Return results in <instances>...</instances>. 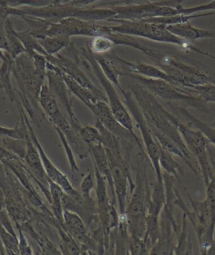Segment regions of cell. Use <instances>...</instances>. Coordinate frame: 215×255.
Segmentation results:
<instances>
[{"mask_svg":"<svg viewBox=\"0 0 215 255\" xmlns=\"http://www.w3.org/2000/svg\"><path fill=\"white\" fill-rule=\"evenodd\" d=\"M129 89L142 110L149 127L155 128V130H159L160 132L168 136L169 138L174 141V143L179 147L185 156L191 171L197 177H199L196 168L192 163V154L186 147L177 126L172 122L171 117L172 113L158 101L153 93L150 92V90H147L146 88L142 86V84H140L137 81L129 85Z\"/></svg>","mask_w":215,"mask_h":255,"instance_id":"obj_1","label":"cell"},{"mask_svg":"<svg viewBox=\"0 0 215 255\" xmlns=\"http://www.w3.org/2000/svg\"><path fill=\"white\" fill-rule=\"evenodd\" d=\"M12 74L16 79L19 86L18 94L20 103L34 124L40 126L42 117H45L39 103L41 88L47 78L39 74L32 59L26 53L20 55L14 60L12 67Z\"/></svg>","mask_w":215,"mask_h":255,"instance_id":"obj_2","label":"cell"},{"mask_svg":"<svg viewBox=\"0 0 215 255\" xmlns=\"http://www.w3.org/2000/svg\"><path fill=\"white\" fill-rule=\"evenodd\" d=\"M138 51L150 57L158 68L168 74L172 84L180 88L190 89L200 84H215V74L192 66L178 59L172 55L153 49L141 44Z\"/></svg>","mask_w":215,"mask_h":255,"instance_id":"obj_3","label":"cell"},{"mask_svg":"<svg viewBox=\"0 0 215 255\" xmlns=\"http://www.w3.org/2000/svg\"><path fill=\"white\" fill-rule=\"evenodd\" d=\"M148 157L140 152L137 161V175L133 190L131 192L126 206V217L129 234L131 236L144 239L146 234L147 211L150 200V189L147 175L146 160Z\"/></svg>","mask_w":215,"mask_h":255,"instance_id":"obj_4","label":"cell"},{"mask_svg":"<svg viewBox=\"0 0 215 255\" xmlns=\"http://www.w3.org/2000/svg\"><path fill=\"white\" fill-rule=\"evenodd\" d=\"M79 57H80L79 59L80 63L82 64L85 70H87L90 74H93L96 79H98L102 88L104 89L108 103L115 117H116V119L118 120V122L131 133L137 147H139L140 151L146 154L144 147L142 146V141L138 138V136L136 135L134 130L133 121H132L131 113L124 103V101H121V99L118 95L115 85L112 84L111 82L109 81L104 75L100 66L98 64V61L96 59L95 55L91 51L89 46H84L80 48Z\"/></svg>","mask_w":215,"mask_h":255,"instance_id":"obj_5","label":"cell"},{"mask_svg":"<svg viewBox=\"0 0 215 255\" xmlns=\"http://www.w3.org/2000/svg\"><path fill=\"white\" fill-rule=\"evenodd\" d=\"M116 12L112 8H98L96 7H75V6L58 5L48 6L43 8H12L9 10V16H33L47 19L51 22L60 21L67 18L98 21L113 19Z\"/></svg>","mask_w":215,"mask_h":255,"instance_id":"obj_6","label":"cell"},{"mask_svg":"<svg viewBox=\"0 0 215 255\" xmlns=\"http://www.w3.org/2000/svg\"><path fill=\"white\" fill-rule=\"evenodd\" d=\"M118 25L109 26L110 31L118 33L121 35L137 36L147 39L150 41L162 42V43L172 44L179 46L186 52H195L199 54L204 55L215 60V56L204 52L197 48L190 41L180 38L177 35L169 31L166 25H159L155 23L145 21H131V20H115Z\"/></svg>","mask_w":215,"mask_h":255,"instance_id":"obj_7","label":"cell"},{"mask_svg":"<svg viewBox=\"0 0 215 255\" xmlns=\"http://www.w3.org/2000/svg\"><path fill=\"white\" fill-rule=\"evenodd\" d=\"M120 76L131 78L146 88L147 90H150L155 96L160 97L168 103L193 107L200 112L212 114V112H210L206 106V102L188 89L178 87L162 79H150L124 71H121Z\"/></svg>","mask_w":215,"mask_h":255,"instance_id":"obj_8","label":"cell"},{"mask_svg":"<svg viewBox=\"0 0 215 255\" xmlns=\"http://www.w3.org/2000/svg\"><path fill=\"white\" fill-rule=\"evenodd\" d=\"M39 103L45 117L48 118L54 128H58L63 132L77 157L82 160L89 157V148L72 127L65 113L61 110L47 83H45L41 88Z\"/></svg>","mask_w":215,"mask_h":255,"instance_id":"obj_9","label":"cell"},{"mask_svg":"<svg viewBox=\"0 0 215 255\" xmlns=\"http://www.w3.org/2000/svg\"><path fill=\"white\" fill-rule=\"evenodd\" d=\"M184 1L186 0H161L158 2H146L143 3H134L129 5L109 7L116 12V15L109 21H140L156 17L177 15L180 14L177 8L182 6V3Z\"/></svg>","mask_w":215,"mask_h":255,"instance_id":"obj_10","label":"cell"},{"mask_svg":"<svg viewBox=\"0 0 215 255\" xmlns=\"http://www.w3.org/2000/svg\"><path fill=\"white\" fill-rule=\"evenodd\" d=\"M119 90L122 94L124 103L128 109L131 117H133V119L135 120L137 128L142 134L145 152H146L147 157H149L150 163L155 170L156 180L159 183L164 184L163 174L161 171V164H160L161 147L153 136L150 127L148 125L146 120L144 118V115L142 113V110L138 106L137 101L134 98L132 93L129 90H124L122 86L119 88Z\"/></svg>","mask_w":215,"mask_h":255,"instance_id":"obj_11","label":"cell"},{"mask_svg":"<svg viewBox=\"0 0 215 255\" xmlns=\"http://www.w3.org/2000/svg\"><path fill=\"white\" fill-rule=\"evenodd\" d=\"M172 122L177 126L180 135L182 136L186 147L191 154L196 157L201 170L202 178L205 185L209 184L214 171L210 158V141L200 130L191 128L188 124L182 123L176 116L172 114Z\"/></svg>","mask_w":215,"mask_h":255,"instance_id":"obj_12","label":"cell"},{"mask_svg":"<svg viewBox=\"0 0 215 255\" xmlns=\"http://www.w3.org/2000/svg\"><path fill=\"white\" fill-rule=\"evenodd\" d=\"M17 106H18V108H19V112L24 117L25 123H26V125L28 127V130H29L30 138H31L36 148L38 150L40 156H41V161H42V163H43L44 168H45L46 173H47V176L49 178L50 180H52V181L56 183L57 185H59L67 195H69V196H71L72 198L76 199V200L82 199V196L81 195V193L78 192L72 186L71 182L69 181V178L67 177V175L63 174V172H61L53 164L52 161L50 160L49 157H48L47 153L45 152L43 147L41 146V144L40 143V141H39L38 138L36 136V132H35V130L33 129L32 125L30 123L29 117H28L27 113L25 112V109H24V107H23V106H22L21 103L19 101L17 102Z\"/></svg>","mask_w":215,"mask_h":255,"instance_id":"obj_13","label":"cell"},{"mask_svg":"<svg viewBox=\"0 0 215 255\" xmlns=\"http://www.w3.org/2000/svg\"><path fill=\"white\" fill-rule=\"evenodd\" d=\"M47 59L48 63H52V65L58 68L61 74L71 78L82 86L93 91L101 100L108 101L104 91H102L96 87L95 84H93L92 80L89 79V77L85 74L84 71L82 70L81 67L78 65L77 62L66 56H63L60 53L55 56L47 55Z\"/></svg>","mask_w":215,"mask_h":255,"instance_id":"obj_14","label":"cell"},{"mask_svg":"<svg viewBox=\"0 0 215 255\" xmlns=\"http://www.w3.org/2000/svg\"><path fill=\"white\" fill-rule=\"evenodd\" d=\"M90 110L95 116L96 119H98L109 132L117 136L120 140L132 141L136 143L131 133L118 122L108 101L100 100L94 104Z\"/></svg>","mask_w":215,"mask_h":255,"instance_id":"obj_15","label":"cell"},{"mask_svg":"<svg viewBox=\"0 0 215 255\" xmlns=\"http://www.w3.org/2000/svg\"><path fill=\"white\" fill-rule=\"evenodd\" d=\"M26 143H27V148H26V152L24 158V163L27 167L28 170L30 171L33 182H40L45 189L50 190L49 178L47 176L46 170L44 168L43 163L41 161L38 150L30 136L26 139Z\"/></svg>","mask_w":215,"mask_h":255,"instance_id":"obj_16","label":"cell"},{"mask_svg":"<svg viewBox=\"0 0 215 255\" xmlns=\"http://www.w3.org/2000/svg\"><path fill=\"white\" fill-rule=\"evenodd\" d=\"M88 148H89L91 157L93 158L94 168L104 177V179H106L107 183L110 188L112 203L117 205L114 184H113V179H112L111 168L109 164V157L107 155L106 150L103 146V144L90 146Z\"/></svg>","mask_w":215,"mask_h":255,"instance_id":"obj_17","label":"cell"},{"mask_svg":"<svg viewBox=\"0 0 215 255\" xmlns=\"http://www.w3.org/2000/svg\"><path fill=\"white\" fill-rule=\"evenodd\" d=\"M113 58L115 59L116 63H121L123 65L126 66L128 70L127 72L129 73L138 74L141 76L146 77L150 79H162L172 84V79L169 77L168 74H166L161 68H158L157 66L150 65L148 63H140V62L131 63L117 56H114Z\"/></svg>","mask_w":215,"mask_h":255,"instance_id":"obj_18","label":"cell"},{"mask_svg":"<svg viewBox=\"0 0 215 255\" xmlns=\"http://www.w3.org/2000/svg\"><path fill=\"white\" fill-rule=\"evenodd\" d=\"M166 28L172 34L190 42L200 39H215V32L214 31L194 27L189 22L178 25H167Z\"/></svg>","mask_w":215,"mask_h":255,"instance_id":"obj_19","label":"cell"},{"mask_svg":"<svg viewBox=\"0 0 215 255\" xmlns=\"http://www.w3.org/2000/svg\"><path fill=\"white\" fill-rule=\"evenodd\" d=\"M168 104L172 108L177 109L181 115L184 117V119L187 121L188 126H190L191 128H194V129L200 130L207 137L210 143L212 144L213 146L215 147V128L211 125H208L204 122H202L201 120L194 117V115L191 114L184 106L176 105V104Z\"/></svg>","mask_w":215,"mask_h":255,"instance_id":"obj_20","label":"cell"},{"mask_svg":"<svg viewBox=\"0 0 215 255\" xmlns=\"http://www.w3.org/2000/svg\"><path fill=\"white\" fill-rule=\"evenodd\" d=\"M62 75H63V80L65 82L66 85L70 93L77 97L80 101H82V103L84 104L85 106H87V108H92L94 104L97 103L98 101H100L101 99L98 98L93 91L82 86L71 78L65 76L63 74Z\"/></svg>","mask_w":215,"mask_h":255,"instance_id":"obj_21","label":"cell"},{"mask_svg":"<svg viewBox=\"0 0 215 255\" xmlns=\"http://www.w3.org/2000/svg\"><path fill=\"white\" fill-rule=\"evenodd\" d=\"M5 52L6 58L3 60L2 65L0 67V87L5 91L11 102L17 103L18 98L16 96V91L13 87L11 83L10 74H12V67L14 60L12 59L10 55Z\"/></svg>","mask_w":215,"mask_h":255,"instance_id":"obj_22","label":"cell"},{"mask_svg":"<svg viewBox=\"0 0 215 255\" xmlns=\"http://www.w3.org/2000/svg\"><path fill=\"white\" fill-rule=\"evenodd\" d=\"M59 236V250L62 255H82V249L78 243L63 228V223L58 222L54 225Z\"/></svg>","mask_w":215,"mask_h":255,"instance_id":"obj_23","label":"cell"},{"mask_svg":"<svg viewBox=\"0 0 215 255\" xmlns=\"http://www.w3.org/2000/svg\"><path fill=\"white\" fill-rule=\"evenodd\" d=\"M38 41L46 53L52 56L60 53V52L68 48L72 44L70 37L65 35L46 36L44 38L39 39Z\"/></svg>","mask_w":215,"mask_h":255,"instance_id":"obj_24","label":"cell"},{"mask_svg":"<svg viewBox=\"0 0 215 255\" xmlns=\"http://www.w3.org/2000/svg\"><path fill=\"white\" fill-rule=\"evenodd\" d=\"M4 27H5L8 47H9L8 53L10 55L12 59L15 60L20 55L25 53V46L18 37L17 30L14 29L13 23L9 19V17L5 19Z\"/></svg>","mask_w":215,"mask_h":255,"instance_id":"obj_25","label":"cell"},{"mask_svg":"<svg viewBox=\"0 0 215 255\" xmlns=\"http://www.w3.org/2000/svg\"><path fill=\"white\" fill-rule=\"evenodd\" d=\"M215 12L210 11V12H206V13H204V14L197 13V14H177V15H172V16L156 17V18L144 19V20H142V21L150 22V23H155V24H159V25H164L167 26V25H178V24L188 23V22L190 21L191 19L212 16V15H215Z\"/></svg>","mask_w":215,"mask_h":255,"instance_id":"obj_26","label":"cell"},{"mask_svg":"<svg viewBox=\"0 0 215 255\" xmlns=\"http://www.w3.org/2000/svg\"><path fill=\"white\" fill-rule=\"evenodd\" d=\"M95 57L107 79H109V81L116 87H121L120 79H119L121 70L120 68H118L116 62L114 58L109 59L103 55H95Z\"/></svg>","mask_w":215,"mask_h":255,"instance_id":"obj_27","label":"cell"},{"mask_svg":"<svg viewBox=\"0 0 215 255\" xmlns=\"http://www.w3.org/2000/svg\"><path fill=\"white\" fill-rule=\"evenodd\" d=\"M177 245L175 246V255H193V245L188 232V218L184 213L182 221V228L177 234Z\"/></svg>","mask_w":215,"mask_h":255,"instance_id":"obj_28","label":"cell"},{"mask_svg":"<svg viewBox=\"0 0 215 255\" xmlns=\"http://www.w3.org/2000/svg\"><path fill=\"white\" fill-rule=\"evenodd\" d=\"M49 189L52 196L51 201V206H52V212L54 215L55 218L59 221L61 223L63 222V196L64 195V191L63 189L57 185L56 183L50 180Z\"/></svg>","mask_w":215,"mask_h":255,"instance_id":"obj_29","label":"cell"},{"mask_svg":"<svg viewBox=\"0 0 215 255\" xmlns=\"http://www.w3.org/2000/svg\"><path fill=\"white\" fill-rule=\"evenodd\" d=\"M174 156L170 152L161 147V157H160V164L162 169L166 171L171 176H173L179 181L180 184L183 186V183L179 177L180 174H183V167L177 163L174 159Z\"/></svg>","mask_w":215,"mask_h":255,"instance_id":"obj_30","label":"cell"},{"mask_svg":"<svg viewBox=\"0 0 215 255\" xmlns=\"http://www.w3.org/2000/svg\"><path fill=\"white\" fill-rule=\"evenodd\" d=\"M153 136L155 137V140L159 144V146L162 149L166 150V152H170L171 154L173 155L175 157H178L181 158L184 163L188 165V161L186 159L185 156L183 154V152L181 151L179 147L174 143V141L172 139L169 138L168 136L164 135L162 133L160 132L159 130H155V128H150Z\"/></svg>","mask_w":215,"mask_h":255,"instance_id":"obj_31","label":"cell"},{"mask_svg":"<svg viewBox=\"0 0 215 255\" xmlns=\"http://www.w3.org/2000/svg\"><path fill=\"white\" fill-rule=\"evenodd\" d=\"M20 114V123L14 128H8L0 126V137L17 139V140H26L29 137V130L25 123L23 115Z\"/></svg>","mask_w":215,"mask_h":255,"instance_id":"obj_32","label":"cell"},{"mask_svg":"<svg viewBox=\"0 0 215 255\" xmlns=\"http://www.w3.org/2000/svg\"><path fill=\"white\" fill-rule=\"evenodd\" d=\"M0 239L8 255H19V238L10 234L0 223Z\"/></svg>","mask_w":215,"mask_h":255,"instance_id":"obj_33","label":"cell"},{"mask_svg":"<svg viewBox=\"0 0 215 255\" xmlns=\"http://www.w3.org/2000/svg\"><path fill=\"white\" fill-rule=\"evenodd\" d=\"M78 135L87 147L102 144V136L98 128L93 126H82L79 129Z\"/></svg>","mask_w":215,"mask_h":255,"instance_id":"obj_34","label":"cell"},{"mask_svg":"<svg viewBox=\"0 0 215 255\" xmlns=\"http://www.w3.org/2000/svg\"><path fill=\"white\" fill-rule=\"evenodd\" d=\"M0 144L5 147L9 152L16 155L17 157L24 160L25 158L27 143L26 140H17V139L0 137Z\"/></svg>","mask_w":215,"mask_h":255,"instance_id":"obj_35","label":"cell"},{"mask_svg":"<svg viewBox=\"0 0 215 255\" xmlns=\"http://www.w3.org/2000/svg\"><path fill=\"white\" fill-rule=\"evenodd\" d=\"M89 48L95 55H104V53L111 51L115 44L109 36L106 35H98L93 37L90 43Z\"/></svg>","mask_w":215,"mask_h":255,"instance_id":"obj_36","label":"cell"},{"mask_svg":"<svg viewBox=\"0 0 215 255\" xmlns=\"http://www.w3.org/2000/svg\"><path fill=\"white\" fill-rule=\"evenodd\" d=\"M210 163L215 170V156L214 152L210 150ZM206 198L209 206H210L213 219L215 220V174H213L212 178L206 186Z\"/></svg>","mask_w":215,"mask_h":255,"instance_id":"obj_37","label":"cell"},{"mask_svg":"<svg viewBox=\"0 0 215 255\" xmlns=\"http://www.w3.org/2000/svg\"><path fill=\"white\" fill-rule=\"evenodd\" d=\"M55 130L58 132L61 142L63 144V148H64V151H65L66 157H67V159H68V162H69V167H70L71 171L74 173V174H77L80 171V169H79L78 165L76 163V158H75V156H74L73 150L72 148L69 141H68V139L66 138L65 135L63 134V132H62L58 128H55Z\"/></svg>","mask_w":215,"mask_h":255,"instance_id":"obj_38","label":"cell"},{"mask_svg":"<svg viewBox=\"0 0 215 255\" xmlns=\"http://www.w3.org/2000/svg\"><path fill=\"white\" fill-rule=\"evenodd\" d=\"M188 90L199 95L206 103H215V84H200Z\"/></svg>","mask_w":215,"mask_h":255,"instance_id":"obj_39","label":"cell"},{"mask_svg":"<svg viewBox=\"0 0 215 255\" xmlns=\"http://www.w3.org/2000/svg\"><path fill=\"white\" fill-rule=\"evenodd\" d=\"M150 250L147 246L144 239L130 235V238H129V253H130V255H150Z\"/></svg>","mask_w":215,"mask_h":255,"instance_id":"obj_40","label":"cell"},{"mask_svg":"<svg viewBox=\"0 0 215 255\" xmlns=\"http://www.w3.org/2000/svg\"><path fill=\"white\" fill-rule=\"evenodd\" d=\"M96 187L95 169H90L82 179L80 185V193L85 199H91V192Z\"/></svg>","mask_w":215,"mask_h":255,"instance_id":"obj_41","label":"cell"},{"mask_svg":"<svg viewBox=\"0 0 215 255\" xmlns=\"http://www.w3.org/2000/svg\"><path fill=\"white\" fill-rule=\"evenodd\" d=\"M179 11L180 14H193L200 13V12H210L214 11L215 12V0H213L212 2L202 5L196 6V7H191V8H184L183 5L180 6L177 8Z\"/></svg>","mask_w":215,"mask_h":255,"instance_id":"obj_42","label":"cell"},{"mask_svg":"<svg viewBox=\"0 0 215 255\" xmlns=\"http://www.w3.org/2000/svg\"><path fill=\"white\" fill-rule=\"evenodd\" d=\"M33 63L35 65L36 70L41 76L47 78V59L46 56L41 54L39 52H35L32 56H30Z\"/></svg>","mask_w":215,"mask_h":255,"instance_id":"obj_43","label":"cell"},{"mask_svg":"<svg viewBox=\"0 0 215 255\" xmlns=\"http://www.w3.org/2000/svg\"><path fill=\"white\" fill-rule=\"evenodd\" d=\"M17 230L19 233V249L20 255H32L35 254L33 252L32 248L30 247V244L25 235V232L23 231L19 226H16Z\"/></svg>","mask_w":215,"mask_h":255,"instance_id":"obj_44","label":"cell"},{"mask_svg":"<svg viewBox=\"0 0 215 255\" xmlns=\"http://www.w3.org/2000/svg\"><path fill=\"white\" fill-rule=\"evenodd\" d=\"M101 0H60L59 4L75 6V7H88Z\"/></svg>","mask_w":215,"mask_h":255,"instance_id":"obj_45","label":"cell"},{"mask_svg":"<svg viewBox=\"0 0 215 255\" xmlns=\"http://www.w3.org/2000/svg\"><path fill=\"white\" fill-rule=\"evenodd\" d=\"M5 19H0V49L3 52H8V39L6 34L5 27H4Z\"/></svg>","mask_w":215,"mask_h":255,"instance_id":"obj_46","label":"cell"},{"mask_svg":"<svg viewBox=\"0 0 215 255\" xmlns=\"http://www.w3.org/2000/svg\"><path fill=\"white\" fill-rule=\"evenodd\" d=\"M14 158H19L17 157L16 155L9 152L8 150L6 149L5 147H3L1 144H0V162H3L5 160H10V159H14Z\"/></svg>","mask_w":215,"mask_h":255,"instance_id":"obj_47","label":"cell"},{"mask_svg":"<svg viewBox=\"0 0 215 255\" xmlns=\"http://www.w3.org/2000/svg\"><path fill=\"white\" fill-rule=\"evenodd\" d=\"M6 209V196L3 188L0 186V211Z\"/></svg>","mask_w":215,"mask_h":255,"instance_id":"obj_48","label":"cell"},{"mask_svg":"<svg viewBox=\"0 0 215 255\" xmlns=\"http://www.w3.org/2000/svg\"><path fill=\"white\" fill-rule=\"evenodd\" d=\"M7 255V254H6L5 248L3 246V243L0 239V255Z\"/></svg>","mask_w":215,"mask_h":255,"instance_id":"obj_49","label":"cell"},{"mask_svg":"<svg viewBox=\"0 0 215 255\" xmlns=\"http://www.w3.org/2000/svg\"><path fill=\"white\" fill-rule=\"evenodd\" d=\"M211 115H213V116H214V117H215V113H213L212 112V114ZM211 126H212V127H214V128H215V123H213L212 124H211Z\"/></svg>","mask_w":215,"mask_h":255,"instance_id":"obj_50","label":"cell"}]
</instances>
